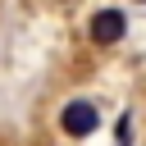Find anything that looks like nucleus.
<instances>
[{"mask_svg": "<svg viewBox=\"0 0 146 146\" xmlns=\"http://www.w3.org/2000/svg\"><path fill=\"white\" fill-rule=\"evenodd\" d=\"M59 128H64L68 137H91V132L100 128V110H96L91 100H68L64 114H59Z\"/></svg>", "mask_w": 146, "mask_h": 146, "instance_id": "f257e3e1", "label": "nucleus"}, {"mask_svg": "<svg viewBox=\"0 0 146 146\" xmlns=\"http://www.w3.org/2000/svg\"><path fill=\"white\" fill-rule=\"evenodd\" d=\"M87 32H91V41H96V46H119V41H123V32H128V18H123L119 9H96Z\"/></svg>", "mask_w": 146, "mask_h": 146, "instance_id": "f03ea898", "label": "nucleus"}]
</instances>
